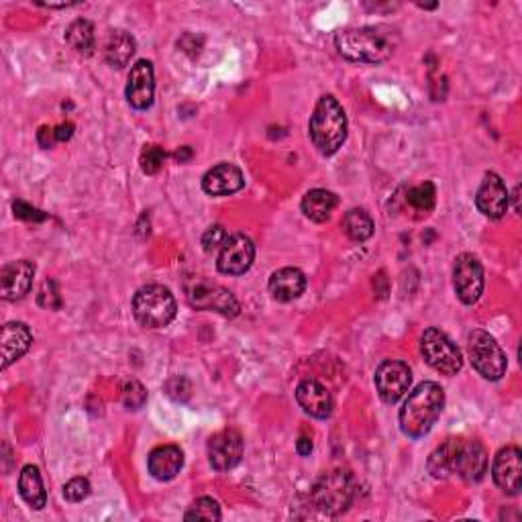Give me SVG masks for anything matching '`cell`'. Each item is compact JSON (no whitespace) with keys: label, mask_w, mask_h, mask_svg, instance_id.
<instances>
[{"label":"cell","mask_w":522,"mask_h":522,"mask_svg":"<svg viewBox=\"0 0 522 522\" xmlns=\"http://www.w3.org/2000/svg\"><path fill=\"white\" fill-rule=\"evenodd\" d=\"M184 288L188 302L199 311H215L225 316L239 314V302L233 292L215 284V281L207 278H188Z\"/></svg>","instance_id":"ba28073f"},{"label":"cell","mask_w":522,"mask_h":522,"mask_svg":"<svg viewBox=\"0 0 522 522\" xmlns=\"http://www.w3.org/2000/svg\"><path fill=\"white\" fill-rule=\"evenodd\" d=\"M255 260V245L247 235H230L227 237L225 245L220 247L217 268L225 276H241L253 265Z\"/></svg>","instance_id":"7c38bea8"},{"label":"cell","mask_w":522,"mask_h":522,"mask_svg":"<svg viewBox=\"0 0 522 522\" xmlns=\"http://www.w3.org/2000/svg\"><path fill=\"white\" fill-rule=\"evenodd\" d=\"M343 230L351 241L363 243L374 235V220L363 209H353L343 219Z\"/></svg>","instance_id":"4316f807"},{"label":"cell","mask_w":522,"mask_h":522,"mask_svg":"<svg viewBox=\"0 0 522 522\" xmlns=\"http://www.w3.org/2000/svg\"><path fill=\"white\" fill-rule=\"evenodd\" d=\"M518 194H520V186L515 188V192H512V200H515V210L518 212L520 207H518Z\"/></svg>","instance_id":"60d3db41"},{"label":"cell","mask_w":522,"mask_h":522,"mask_svg":"<svg viewBox=\"0 0 522 522\" xmlns=\"http://www.w3.org/2000/svg\"><path fill=\"white\" fill-rule=\"evenodd\" d=\"M421 351L435 372L443 375H455L464 367V355L459 347L439 329H426L421 339Z\"/></svg>","instance_id":"9c48e42d"},{"label":"cell","mask_w":522,"mask_h":522,"mask_svg":"<svg viewBox=\"0 0 522 522\" xmlns=\"http://www.w3.org/2000/svg\"><path fill=\"white\" fill-rule=\"evenodd\" d=\"M508 202L510 194L504 179L498 174L487 172L476 194V207L479 209V212L487 219H502L508 210Z\"/></svg>","instance_id":"9a60e30c"},{"label":"cell","mask_w":522,"mask_h":522,"mask_svg":"<svg viewBox=\"0 0 522 522\" xmlns=\"http://www.w3.org/2000/svg\"><path fill=\"white\" fill-rule=\"evenodd\" d=\"M296 451H298V455H311V451H312V441L311 439H301L296 443Z\"/></svg>","instance_id":"f35d334b"},{"label":"cell","mask_w":522,"mask_h":522,"mask_svg":"<svg viewBox=\"0 0 522 522\" xmlns=\"http://www.w3.org/2000/svg\"><path fill=\"white\" fill-rule=\"evenodd\" d=\"M127 100L137 110H145L153 105V94H156V76H153V66L148 59H139L127 80Z\"/></svg>","instance_id":"2e32d148"},{"label":"cell","mask_w":522,"mask_h":522,"mask_svg":"<svg viewBox=\"0 0 522 522\" xmlns=\"http://www.w3.org/2000/svg\"><path fill=\"white\" fill-rule=\"evenodd\" d=\"M243 457V436L233 429H225L210 436L209 441V459L217 472H229V469L241 464Z\"/></svg>","instance_id":"4fadbf2b"},{"label":"cell","mask_w":522,"mask_h":522,"mask_svg":"<svg viewBox=\"0 0 522 522\" xmlns=\"http://www.w3.org/2000/svg\"><path fill=\"white\" fill-rule=\"evenodd\" d=\"M19 494L31 508L41 510L47 504V494L41 479L39 469L36 466H25L19 476Z\"/></svg>","instance_id":"603a6c76"},{"label":"cell","mask_w":522,"mask_h":522,"mask_svg":"<svg viewBox=\"0 0 522 522\" xmlns=\"http://www.w3.org/2000/svg\"><path fill=\"white\" fill-rule=\"evenodd\" d=\"M467 353L474 370L486 380H500L507 374V355L490 333L472 331L467 337Z\"/></svg>","instance_id":"52a82bcc"},{"label":"cell","mask_w":522,"mask_h":522,"mask_svg":"<svg viewBox=\"0 0 522 522\" xmlns=\"http://www.w3.org/2000/svg\"><path fill=\"white\" fill-rule=\"evenodd\" d=\"M13 210H15V217H19L23 220H36V222H39V220L46 219L44 212L29 207V204L23 202V200H16L13 204Z\"/></svg>","instance_id":"d590c367"},{"label":"cell","mask_w":522,"mask_h":522,"mask_svg":"<svg viewBox=\"0 0 522 522\" xmlns=\"http://www.w3.org/2000/svg\"><path fill=\"white\" fill-rule=\"evenodd\" d=\"M33 276H36V265L27 260L6 263L0 271V284H3L5 301H21L29 294Z\"/></svg>","instance_id":"e0dca14e"},{"label":"cell","mask_w":522,"mask_h":522,"mask_svg":"<svg viewBox=\"0 0 522 522\" xmlns=\"http://www.w3.org/2000/svg\"><path fill=\"white\" fill-rule=\"evenodd\" d=\"M406 202L415 212L429 215V212L435 209V202H436L435 184L425 182V184H418L415 188H410L408 194H406Z\"/></svg>","instance_id":"83f0119b"},{"label":"cell","mask_w":522,"mask_h":522,"mask_svg":"<svg viewBox=\"0 0 522 522\" xmlns=\"http://www.w3.org/2000/svg\"><path fill=\"white\" fill-rule=\"evenodd\" d=\"M492 477L496 486L510 496H518L522 487V453L515 445L504 447L494 457Z\"/></svg>","instance_id":"5bb4252c"},{"label":"cell","mask_w":522,"mask_h":522,"mask_svg":"<svg viewBox=\"0 0 522 522\" xmlns=\"http://www.w3.org/2000/svg\"><path fill=\"white\" fill-rule=\"evenodd\" d=\"M145 400H148V390L143 388L141 382L129 380L123 386V404L129 410H139L143 408Z\"/></svg>","instance_id":"4dcf8cb0"},{"label":"cell","mask_w":522,"mask_h":522,"mask_svg":"<svg viewBox=\"0 0 522 522\" xmlns=\"http://www.w3.org/2000/svg\"><path fill=\"white\" fill-rule=\"evenodd\" d=\"M66 41L76 54L90 56L97 47V37H94V25L87 19L74 21L66 31Z\"/></svg>","instance_id":"484cf974"},{"label":"cell","mask_w":522,"mask_h":522,"mask_svg":"<svg viewBox=\"0 0 522 522\" xmlns=\"http://www.w3.org/2000/svg\"><path fill=\"white\" fill-rule=\"evenodd\" d=\"M166 394L172 400L176 402H186L188 398L192 396V384L184 375H174V378H169L164 386Z\"/></svg>","instance_id":"1f68e13d"},{"label":"cell","mask_w":522,"mask_h":522,"mask_svg":"<svg viewBox=\"0 0 522 522\" xmlns=\"http://www.w3.org/2000/svg\"><path fill=\"white\" fill-rule=\"evenodd\" d=\"M174 158L179 161V164H184V161H188L192 158V149L190 148H179L176 153H174Z\"/></svg>","instance_id":"ab89813d"},{"label":"cell","mask_w":522,"mask_h":522,"mask_svg":"<svg viewBox=\"0 0 522 522\" xmlns=\"http://www.w3.org/2000/svg\"><path fill=\"white\" fill-rule=\"evenodd\" d=\"M453 286L464 304H476L484 294V268L472 253H461L453 268Z\"/></svg>","instance_id":"30bf717a"},{"label":"cell","mask_w":522,"mask_h":522,"mask_svg":"<svg viewBox=\"0 0 522 522\" xmlns=\"http://www.w3.org/2000/svg\"><path fill=\"white\" fill-rule=\"evenodd\" d=\"M135 39L127 31H113L105 46V57L107 64L121 70L127 64L131 62V57L135 54Z\"/></svg>","instance_id":"d4e9b609"},{"label":"cell","mask_w":522,"mask_h":522,"mask_svg":"<svg viewBox=\"0 0 522 522\" xmlns=\"http://www.w3.org/2000/svg\"><path fill=\"white\" fill-rule=\"evenodd\" d=\"M33 343V335L25 322H6L3 327V367L15 363L27 353Z\"/></svg>","instance_id":"7402d4cb"},{"label":"cell","mask_w":522,"mask_h":522,"mask_svg":"<svg viewBox=\"0 0 522 522\" xmlns=\"http://www.w3.org/2000/svg\"><path fill=\"white\" fill-rule=\"evenodd\" d=\"M339 54L349 62L357 64H382L392 57L398 46V33L386 25L374 27L345 29L335 36Z\"/></svg>","instance_id":"7a4b0ae2"},{"label":"cell","mask_w":522,"mask_h":522,"mask_svg":"<svg viewBox=\"0 0 522 522\" xmlns=\"http://www.w3.org/2000/svg\"><path fill=\"white\" fill-rule=\"evenodd\" d=\"M39 304L47 306V308H59L62 301H59V292L54 280H47L44 286H41V294H39Z\"/></svg>","instance_id":"e575fe53"},{"label":"cell","mask_w":522,"mask_h":522,"mask_svg":"<svg viewBox=\"0 0 522 522\" xmlns=\"http://www.w3.org/2000/svg\"><path fill=\"white\" fill-rule=\"evenodd\" d=\"M308 131H311L314 148L322 156H333L339 151L347 139V115L335 97L327 94L316 102Z\"/></svg>","instance_id":"277c9868"},{"label":"cell","mask_w":522,"mask_h":522,"mask_svg":"<svg viewBox=\"0 0 522 522\" xmlns=\"http://www.w3.org/2000/svg\"><path fill=\"white\" fill-rule=\"evenodd\" d=\"M445 406V392L435 382H423L408 394L404 406L400 408V429L410 439L425 436L433 429Z\"/></svg>","instance_id":"3957f363"},{"label":"cell","mask_w":522,"mask_h":522,"mask_svg":"<svg viewBox=\"0 0 522 522\" xmlns=\"http://www.w3.org/2000/svg\"><path fill=\"white\" fill-rule=\"evenodd\" d=\"M90 494V482L87 477H74L64 486V496L70 502H82L87 500Z\"/></svg>","instance_id":"d6a6232c"},{"label":"cell","mask_w":522,"mask_h":522,"mask_svg":"<svg viewBox=\"0 0 522 522\" xmlns=\"http://www.w3.org/2000/svg\"><path fill=\"white\" fill-rule=\"evenodd\" d=\"M37 143H39L44 149L54 148L56 143H59V141H57L56 127H41V129L37 131Z\"/></svg>","instance_id":"8d00e7d4"},{"label":"cell","mask_w":522,"mask_h":522,"mask_svg":"<svg viewBox=\"0 0 522 522\" xmlns=\"http://www.w3.org/2000/svg\"><path fill=\"white\" fill-rule=\"evenodd\" d=\"M186 520H219L220 518V507L217 500L212 498H199L190 510L186 512Z\"/></svg>","instance_id":"f1b7e54d"},{"label":"cell","mask_w":522,"mask_h":522,"mask_svg":"<svg viewBox=\"0 0 522 522\" xmlns=\"http://www.w3.org/2000/svg\"><path fill=\"white\" fill-rule=\"evenodd\" d=\"M355 498V479L343 469H335L316 479L311 490V500L316 508L329 517L345 512Z\"/></svg>","instance_id":"5b68a950"},{"label":"cell","mask_w":522,"mask_h":522,"mask_svg":"<svg viewBox=\"0 0 522 522\" xmlns=\"http://www.w3.org/2000/svg\"><path fill=\"white\" fill-rule=\"evenodd\" d=\"M268 286L278 302H292L306 290V276L296 268H281L271 273Z\"/></svg>","instance_id":"44dd1931"},{"label":"cell","mask_w":522,"mask_h":522,"mask_svg":"<svg viewBox=\"0 0 522 522\" xmlns=\"http://www.w3.org/2000/svg\"><path fill=\"white\" fill-rule=\"evenodd\" d=\"M245 186L243 172L233 164H219L202 178V190L209 196H229Z\"/></svg>","instance_id":"ac0fdd59"},{"label":"cell","mask_w":522,"mask_h":522,"mask_svg":"<svg viewBox=\"0 0 522 522\" xmlns=\"http://www.w3.org/2000/svg\"><path fill=\"white\" fill-rule=\"evenodd\" d=\"M166 164V151L159 145H148L141 153V169L145 174H158Z\"/></svg>","instance_id":"f546056e"},{"label":"cell","mask_w":522,"mask_h":522,"mask_svg":"<svg viewBox=\"0 0 522 522\" xmlns=\"http://www.w3.org/2000/svg\"><path fill=\"white\" fill-rule=\"evenodd\" d=\"M178 304L169 288L159 284L143 286L133 298V314L148 329L168 327L176 319Z\"/></svg>","instance_id":"8992f818"},{"label":"cell","mask_w":522,"mask_h":522,"mask_svg":"<svg viewBox=\"0 0 522 522\" xmlns=\"http://www.w3.org/2000/svg\"><path fill=\"white\" fill-rule=\"evenodd\" d=\"M339 199L329 190H322V188H316V190L306 192L302 199V212L304 215L314 220V222H324L329 220L333 210L337 209Z\"/></svg>","instance_id":"cb8c5ba5"},{"label":"cell","mask_w":522,"mask_h":522,"mask_svg":"<svg viewBox=\"0 0 522 522\" xmlns=\"http://www.w3.org/2000/svg\"><path fill=\"white\" fill-rule=\"evenodd\" d=\"M227 230L225 227H220V225H215V227H210L207 233L202 235V247H204V251L207 253H215L217 250H220L222 245H225L227 241Z\"/></svg>","instance_id":"836d02e7"},{"label":"cell","mask_w":522,"mask_h":522,"mask_svg":"<svg viewBox=\"0 0 522 522\" xmlns=\"http://www.w3.org/2000/svg\"><path fill=\"white\" fill-rule=\"evenodd\" d=\"M148 467L149 474L159 482H169L184 467V453L176 445H161L149 453Z\"/></svg>","instance_id":"ffe728a7"},{"label":"cell","mask_w":522,"mask_h":522,"mask_svg":"<svg viewBox=\"0 0 522 522\" xmlns=\"http://www.w3.org/2000/svg\"><path fill=\"white\" fill-rule=\"evenodd\" d=\"M429 472L433 477H449L457 474L461 479L474 484L487 472V453L479 441L447 439L429 457Z\"/></svg>","instance_id":"6da1fadb"},{"label":"cell","mask_w":522,"mask_h":522,"mask_svg":"<svg viewBox=\"0 0 522 522\" xmlns=\"http://www.w3.org/2000/svg\"><path fill=\"white\" fill-rule=\"evenodd\" d=\"M410 382H413V374H410V367L404 362L388 359L375 370V388H378L380 398L386 404H396L408 392Z\"/></svg>","instance_id":"8fae6325"},{"label":"cell","mask_w":522,"mask_h":522,"mask_svg":"<svg viewBox=\"0 0 522 522\" xmlns=\"http://www.w3.org/2000/svg\"><path fill=\"white\" fill-rule=\"evenodd\" d=\"M296 400L306 415L314 418H329L333 413V398L327 386L316 380H304L296 388Z\"/></svg>","instance_id":"d6986e66"},{"label":"cell","mask_w":522,"mask_h":522,"mask_svg":"<svg viewBox=\"0 0 522 522\" xmlns=\"http://www.w3.org/2000/svg\"><path fill=\"white\" fill-rule=\"evenodd\" d=\"M56 133H57V141L62 143V141H67V139H72V135H74V125L72 123H64V125H59L56 127Z\"/></svg>","instance_id":"74e56055"}]
</instances>
